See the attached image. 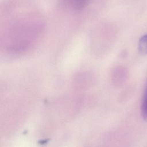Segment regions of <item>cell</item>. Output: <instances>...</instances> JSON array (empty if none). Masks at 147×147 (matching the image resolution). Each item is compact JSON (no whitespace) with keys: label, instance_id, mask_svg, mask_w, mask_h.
<instances>
[{"label":"cell","instance_id":"obj_1","mask_svg":"<svg viewBox=\"0 0 147 147\" xmlns=\"http://www.w3.org/2000/svg\"><path fill=\"white\" fill-rule=\"evenodd\" d=\"M90 0H66L69 6L74 9H81L87 6Z\"/></svg>","mask_w":147,"mask_h":147},{"label":"cell","instance_id":"obj_2","mask_svg":"<svg viewBox=\"0 0 147 147\" xmlns=\"http://www.w3.org/2000/svg\"><path fill=\"white\" fill-rule=\"evenodd\" d=\"M138 49L142 55L147 54V33L142 36L140 39Z\"/></svg>","mask_w":147,"mask_h":147},{"label":"cell","instance_id":"obj_3","mask_svg":"<svg viewBox=\"0 0 147 147\" xmlns=\"http://www.w3.org/2000/svg\"><path fill=\"white\" fill-rule=\"evenodd\" d=\"M142 115L144 119L147 120V88L142 105Z\"/></svg>","mask_w":147,"mask_h":147}]
</instances>
